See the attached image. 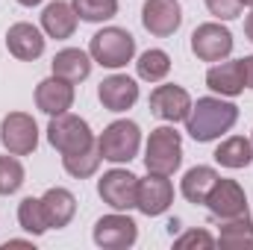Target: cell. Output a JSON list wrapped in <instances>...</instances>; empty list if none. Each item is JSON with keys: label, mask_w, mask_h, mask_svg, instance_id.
Wrapping results in <instances>:
<instances>
[{"label": "cell", "mask_w": 253, "mask_h": 250, "mask_svg": "<svg viewBox=\"0 0 253 250\" xmlns=\"http://www.w3.org/2000/svg\"><path fill=\"white\" fill-rule=\"evenodd\" d=\"M239 121V106L224 100V97H197L191 103V112L186 118V132L197 144H209L230 132Z\"/></svg>", "instance_id": "cell-1"}, {"label": "cell", "mask_w": 253, "mask_h": 250, "mask_svg": "<svg viewBox=\"0 0 253 250\" xmlns=\"http://www.w3.org/2000/svg\"><path fill=\"white\" fill-rule=\"evenodd\" d=\"M183 165V135L174 126H156L150 129L147 147H144V168L150 174L171 177Z\"/></svg>", "instance_id": "cell-2"}, {"label": "cell", "mask_w": 253, "mask_h": 250, "mask_svg": "<svg viewBox=\"0 0 253 250\" xmlns=\"http://www.w3.org/2000/svg\"><path fill=\"white\" fill-rule=\"evenodd\" d=\"M88 56L100 68L118 71L126 62H132V56H135V39H132V33H126L121 27H103V30H97L91 36Z\"/></svg>", "instance_id": "cell-3"}, {"label": "cell", "mask_w": 253, "mask_h": 250, "mask_svg": "<svg viewBox=\"0 0 253 250\" xmlns=\"http://www.w3.org/2000/svg\"><path fill=\"white\" fill-rule=\"evenodd\" d=\"M97 147H100V156L112 165H124V162H132L138 156V147H141V129L135 121H112L100 132L97 138Z\"/></svg>", "instance_id": "cell-4"}, {"label": "cell", "mask_w": 253, "mask_h": 250, "mask_svg": "<svg viewBox=\"0 0 253 250\" xmlns=\"http://www.w3.org/2000/svg\"><path fill=\"white\" fill-rule=\"evenodd\" d=\"M47 141H50L53 150H59L62 156H68V153L91 147L97 138H94V132H91V126H88L85 118L62 112V115L50 118V124H47Z\"/></svg>", "instance_id": "cell-5"}, {"label": "cell", "mask_w": 253, "mask_h": 250, "mask_svg": "<svg viewBox=\"0 0 253 250\" xmlns=\"http://www.w3.org/2000/svg\"><path fill=\"white\" fill-rule=\"evenodd\" d=\"M0 144L12 156H30L39 147V124L27 112H9L0 121Z\"/></svg>", "instance_id": "cell-6"}, {"label": "cell", "mask_w": 253, "mask_h": 250, "mask_svg": "<svg viewBox=\"0 0 253 250\" xmlns=\"http://www.w3.org/2000/svg\"><path fill=\"white\" fill-rule=\"evenodd\" d=\"M97 194L100 200L115 209V212H129L135 209V197H138V177L126 168H112L97 180Z\"/></svg>", "instance_id": "cell-7"}, {"label": "cell", "mask_w": 253, "mask_h": 250, "mask_svg": "<svg viewBox=\"0 0 253 250\" xmlns=\"http://www.w3.org/2000/svg\"><path fill=\"white\" fill-rule=\"evenodd\" d=\"M191 53L200 62H224L233 53V33L218 21H206L191 33Z\"/></svg>", "instance_id": "cell-8"}, {"label": "cell", "mask_w": 253, "mask_h": 250, "mask_svg": "<svg viewBox=\"0 0 253 250\" xmlns=\"http://www.w3.org/2000/svg\"><path fill=\"white\" fill-rule=\"evenodd\" d=\"M209 215L215 221H233V218H242V215H251L248 209V194L245 188L239 186L236 180H227V177H218V183L212 186L206 203Z\"/></svg>", "instance_id": "cell-9"}, {"label": "cell", "mask_w": 253, "mask_h": 250, "mask_svg": "<svg viewBox=\"0 0 253 250\" xmlns=\"http://www.w3.org/2000/svg\"><path fill=\"white\" fill-rule=\"evenodd\" d=\"M91 236H94V245L103 250H126L138 239V224L124 212H112V215H103L94 224Z\"/></svg>", "instance_id": "cell-10"}, {"label": "cell", "mask_w": 253, "mask_h": 250, "mask_svg": "<svg viewBox=\"0 0 253 250\" xmlns=\"http://www.w3.org/2000/svg\"><path fill=\"white\" fill-rule=\"evenodd\" d=\"M150 112L165 121V124H177V121H186L191 112V94L183 85H174V83H165V85H156L150 91Z\"/></svg>", "instance_id": "cell-11"}, {"label": "cell", "mask_w": 253, "mask_h": 250, "mask_svg": "<svg viewBox=\"0 0 253 250\" xmlns=\"http://www.w3.org/2000/svg\"><path fill=\"white\" fill-rule=\"evenodd\" d=\"M141 27L156 36L168 39L183 27V6L180 0H147L141 6Z\"/></svg>", "instance_id": "cell-12"}, {"label": "cell", "mask_w": 253, "mask_h": 250, "mask_svg": "<svg viewBox=\"0 0 253 250\" xmlns=\"http://www.w3.org/2000/svg\"><path fill=\"white\" fill-rule=\"evenodd\" d=\"M174 203V183L162 174H150L144 180H138V197H135V209L147 218L165 215Z\"/></svg>", "instance_id": "cell-13"}, {"label": "cell", "mask_w": 253, "mask_h": 250, "mask_svg": "<svg viewBox=\"0 0 253 250\" xmlns=\"http://www.w3.org/2000/svg\"><path fill=\"white\" fill-rule=\"evenodd\" d=\"M44 30H39L36 24H27V21H18L6 30V50L21 59V62H36L42 53H44Z\"/></svg>", "instance_id": "cell-14"}, {"label": "cell", "mask_w": 253, "mask_h": 250, "mask_svg": "<svg viewBox=\"0 0 253 250\" xmlns=\"http://www.w3.org/2000/svg\"><path fill=\"white\" fill-rule=\"evenodd\" d=\"M97 100L109 112H126L138 100V83L126 74H112L97 85Z\"/></svg>", "instance_id": "cell-15"}, {"label": "cell", "mask_w": 253, "mask_h": 250, "mask_svg": "<svg viewBox=\"0 0 253 250\" xmlns=\"http://www.w3.org/2000/svg\"><path fill=\"white\" fill-rule=\"evenodd\" d=\"M36 106L44 115H62L74 106V83H68L62 77H47L36 85Z\"/></svg>", "instance_id": "cell-16"}, {"label": "cell", "mask_w": 253, "mask_h": 250, "mask_svg": "<svg viewBox=\"0 0 253 250\" xmlns=\"http://www.w3.org/2000/svg\"><path fill=\"white\" fill-rule=\"evenodd\" d=\"M206 85L221 94V97H239L248 85H245V65L242 59H233V62H215L206 71Z\"/></svg>", "instance_id": "cell-17"}, {"label": "cell", "mask_w": 253, "mask_h": 250, "mask_svg": "<svg viewBox=\"0 0 253 250\" xmlns=\"http://www.w3.org/2000/svg\"><path fill=\"white\" fill-rule=\"evenodd\" d=\"M77 24H80V18H77L74 6L65 3V0L47 3L44 12H42V30H44L47 39H56V42L71 39V36L77 33Z\"/></svg>", "instance_id": "cell-18"}, {"label": "cell", "mask_w": 253, "mask_h": 250, "mask_svg": "<svg viewBox=\"0 0 253 250\" xmlns=\"http://www.w3.org/2000/svg\"><path fill=\"white\" fill-rule=\"evenodd\" d=\"M42 206H44V215H47V224L50 230H62L74 221L77 215V197L62 186H53L42 194Z\"/></svg>", "instance_id": "cell-19"}, {"label": "cell", "mask_w": 253, "mask_h": 250, "mask_svg": "<svg viewBox=\"0 0 253 250\" xmlns=\"http://www.w3.org/2000/svg\"><path fill=\"white\" fill-rule=\"evenodd\" d=\"M91 65H94V59H91L85 50H80V47H65V50H59V53L53 56L50 71H53L56 77H62V80H68V83L77 85V83L88 80Z\"/></svg>", "instance_id": "cell-20"}, {"label": "cell", "mask_w": 253, "mask_h": 250, "mask_svg": "<svg viewBox=\"0 0 253 250\" xmlns=\"http://www.w3.org/2000/svg\"><path fill=\"white\" fill-rule=\"evenodd\" d=\"M218 183V171L215 168H209V165H194L186 171V177H183V183H180V191H183V197L189 200V203H206V197H209V191L212 186Z\"/></svg>", "instance_id": "cell-21"}, {"label": "cell", "mask_w": 253, "mask_h": 250, "mask_svg": "<svg viewBox=\"0 0 253 250\" xmlns=\"http://www.w3.org/2000/svg\"><path fill=\"white\" fill-rule=\"evenodd\" d=\"M215 162L221 168H230V171H239V168H248L253 162V144L251 138L245 135H230L218 144L215 150Z\"/></svg>", "instance_id": "cell-22"}, {"label": "cell", "mask_w": 253, "mask_h": 250, "mask_svg": "<svg viewBox=\"0 0 253 250\" xmlns=\"http://www.w3.org/2000/svg\"><path fill=\"white\" fill-rule=\"evenodd\" d=\"M100 162H103V156H100L97 141H94L91 147H85V150H77V153L62 156L65 174H71L74 180H88V177H94L97 168H100Z\"/></svg>", "instance_id": "cell-23"}, {"label": "cell", "mask_w": 253, "mask_h": 250, "mask_svg": "<svg viewBox=\"0 0 253 250\" xmlns=\"http://www.w3.org/2000/svg\"><path fill=\"white\" fill-rule=\"evenodd\" d=\"M218 245L233 250L253 248V221L251 215L233 218V221H221V233H218Z\"/></svg>", "instance_id": "cell-24"}, {"label": "cell", "mask_w": 253, "mask_h": 250, "mask_svg": "<svg viewBox=\"0 0 253 250\" xmlns=\"http://www.w3.org/2000/svg\"><path fill=\"white\" fill-rule=\"evenodd\" d=\"M18 224L30 236H44L50 230L47 215H44V206H42V197H24L18 203Z\"/></svg>", "instance_id": "cell-25"}, {"label": "cell", "mask_w": 253, "mask_h": 250, "mask_svg": "<svg viewBox=\"0 0 253 250\" xmlns=\"http://www.w3.org/2000/svg\"><path fill=\"white\" fill-rule=\"evenodd\" d=\"M135 71H138V80H144V83H162L171 71V56L159 47H150L138 56Z\"/></svg>", "instance_id": "cell-26"}, {"label": "cell", "mask_w": 253, "mask_h": 250, "mask_svg": "<svg viewBox=\"0 0 253 250\" xmlns=\"http://www.w3.org/2000/svg\"><path fill=\"white\" fill-rule=\"evenodd\" d=\"M71 6L85 24H103L118 15V0H71Z\"/></svg>", "instance_id": "cell-27"}, {"label": "cell", "mask_w": 253, "mask_h": 250, "mask_svg": "<svg viewBox=\"0 0 253 250\" xmlns=\"http://www.w3.org/2000/svg\"><path fill=\"white\" fill-rule=\"evenodd\" d=\"M24 180H27V171L18 162V156H12V153L0 156V197L15 194L18 188L24 186Z\"/></svg>", "instance_id": "cell-28"}, {"label": "cell", "mask_w": 253, "mask_h": 250, "mask_svg": "<svg viewBox=\"0 0 253 250\" xmlns=\"http://www.w3.org/2000/svg\"><path fill=\"white\" fill-rule=\"evenodd\" d=\"M206 9L209 15H215L218 21H233L242 15V0H206Z\"/></svg>", "instance_id": "cell-29"}, {"label": "cell", "mask_w": 253, "mask_h": 250, "mask_svg": "<svg viewBox=\"0 0 253 250\" xmlns=\"http://www.w3.org/2000/svg\"><path fill=\"white\" fill-rule=\"evenodd\" d=\"M215 245H218V239L206 230H189L180 239H174V248H215Z\"/></svg>", "instance_id": "cell-30"}, {"label": "cell", "mask_w": 253, "mask_h": 250, "mask_svg": "<svg viewBox=\"0 0 253 250\" xmlns=\"http://www.w3.org/2000/svg\"><path fill=\"white\" fill-rule=\"evenodd\" d=\"M242 65H245V85H248V88H253V56H245V59H242Z\"/></svg>", "instance_id": "cell-31"}, {"label": "cell", "mask_w": 253, "mask_h": 250, "mask_svg": "<svg viewBox=\"0 0 253 250\" xmlns=\"http://www.w3.org/2000/svg\"><path fill=\"white\" fill-rule=\"evenodd\" d=\"M245 36H248V39L253 42V12L248 15V18H245Z\"/></svg>", "instance_id": "cell-32"}, {"label": "cell", "mask_w": 253, "mask_h": 250, "mask_svg": "<svg viewBox=\"0 0 253 250\" xmlns=\"http://www.w3.org/2000/svg\"><path fill=\"white\" fill-rule=\"evenodd\" d=\"M18 3H21V6H39L42 0H18Z\"/></svg>", "instance_id": "cell-33"}, {"label": "cell", "mask_w": 253, "mask_h": 250, "mask_svg": "<svg viewBox=\"0 0 253 250\" xmlns=\"http://www.w3.org/2000/svg\"><path fill=\"white\" fill-rule=\"evenodd\" d=\"M242 6H251L253 9V0H242Z\"/></svg>", "instance_id": "cell-34"}, {"label": "cell", "mask_w": 253, "mask_h": 250, "mask_svg": "<svg viewBox=\"0 0 253 250\" xmlns=\"http://www.w3.org/2000/svg\"><path fill=\"white\" fill-rule=\"evenodd\" d=\"M251 144H253V138H251Z\"/></svg>", "instance_id": "cell-35"}]
</instances>
